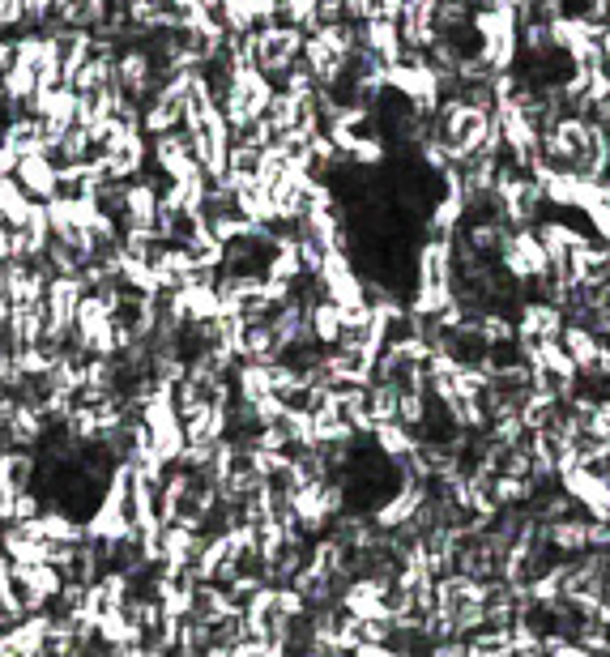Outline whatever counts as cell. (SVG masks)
<instances>
[{"mask_svg":"<svg viewBox=\"0 0 610 657\" xmlns=\"http://www.w3.org/2000/svg\"><path fill=\"white\" fill-rule=\"evenodd\" d=\"M304 60V31L273 17V22H260L253 31V64L278 86L295 64Z\"/></svg>","mask_w":610,"mask_h":657,"instance_id":"6da1fadb","label":"cell"},{"mask_svg":"<svg viewBox=\"0 0 610 657\" xmlns=\"http://www.w3.org/2000/svg\"><path fill=\"white\" fill-rule=\"evenodd\" d=\"M500 265L509 269L521 287H525L529 278H538V273L551 265V256H547V244L538 240V231H534V227H512L509 240H504V248H500Z\"/></svg>","mask_w":610,"mask_h":657,"instance_id":"7a4b0ae2","label":"cell"},{"mask_svg":"<svg viewBox=\"0 0 610 657\" xmlns=\"http://www.w3.org/2000/svg\"><path fill=\"white\" fill-rule=\"evenodd\" d=\"M17 184L30 193V197H39V202H48L60 193V162L51 158V154L35 150V154H22V162H17Z\"/></svg>","mask_w":610,"mask_h":657,"instance_id":"3957f363","label":"cell"},{"mask_svg":"<svg viewBox=\"0 0 610 657\" xmlns=\"http://www.w3.org/2000/svg\"><path fill=\"white\" fill-rule=\"evenodd\" d=\"M358 35H363V48L371 51L380 64H398L402 51H406V39H402V26H398V22L367 17V22H358Z\"/></svg>","mask_w":610,"mask_h":657,"instance_id":"277c9868","label":"cell"},{"mask_svg":"<svg viewBox=\"0 0 610 657\" xmlns=\"http://www.w3.org/2000/svg\"><path fill=\"white\" fill-rule=\"evenodd\" d=\"M307 333H312V342H316V346H325V351H333V346L342 342V333H346V325H342V307L333 304L329 295H320V300H312V304H307Z\"/></svg>","mask_w":610,"mask_h":657,"instance_id":"5b68a950","label":"cell"},{"mask_svg":"<svg viewBox=\"0 0 610 657\" xmlns=\"http://www.w3.org/2000/svg\"><path fill=\"white\" fill-rule=\"evenodd\" d=\"M563 351L572 354V363H576V372L581 376H589V372H598V354H602V338L589 329V325H581V320H568L560 333Z\"/></svg>","mask_w":610,"mask_h":657,"instance_id":"8992f818","label":"cell"},{"mask_svg":"<svg viewBox=\"0 0 610 657\" xmlns=\"http://www.w3.org/2000/svg\"><path fill=\"white\" fill-rule=\"evenodd\" d=\"M0 90H4V99L13 102H26L35 90H39V82H35V73L26 69V64H13L4 77H0Z\"/></svg>","mask_w":610,"mask_h":657,"instance_id":"52a82bcc","label":"cell"},{"mask_svg":"<svg viewBox=\"0 0 610 657\" xmlns=\"http://www.w3.org/2000/svg\"><path fill=\"white\" fill-rule=\"evenodd\" d=\"M581 214H585V222H589L594 240H602V244H610V205H607V202H594V205H585Z\"/></svg>","mask_w":610,"mask_h":657,"instance_id":"ba28073f","label":"cell"},{"mask_svg":"<svg viewBox=\"0 0 610 657\" xmlns=\"http://www.w3.org/2000/svg\"><path fill=\"white\" fill-rule=\"evenodd\" d=\"M17 64V39L13 35H0V77Z\"/></svg>","mask_w":610,"mask_h":657,"instance_id":"9c48e42d","label":"cell"},{"mask_svg":"<svg viewBox=\"0 0 610 657\" xmlns=\"http://www.w3.org/2000/svg\"><path fill=\"white\" fill-rule=\"evenodd\" d=\"M17 162H22V154L0 142V175H17Z\"/></svg>","mask_w":610,"mask_h":657,"instance_id":"30bf717a","label":"cell"},{"mask_svg":"<svg viewBox=\"0 0 610 657\" xmlns=\"http://www.w3.org/2000/svg\"><path fill=\"white\" fill-rule=\"evenodd\" d=\"M202 4H209V9H218V0H202Z\"/></svg>","mask_w":610,"mask_h":657,"instance_id":"8fae6325","label":"cell"},{"mask_svg":"<svg viewBox=\"0 0 610 657\" xmlns=\"http://www.w3.org/2000/svg\"><path fill=\"white\" fill-rule=\"evenodd\" d=\"M0 142H4V120H0Z\"/></svg>","mask_w":610,"mask_h":657,"instance_id":"7c38bea8","label":"cell"},{"mask_svg":"<svg viewBox=\"0 0 610 657\" xmlns=\"http://www.w3.org/2000/svg\"><path fill=\"white\" fill-rule=\"evenodd\" d=\"M568 4H581V0H568Z\"/></svg>","mask_w":610,"mask_h":657,"instance_id":"4fadbf2b","label":"cell"}]
</instances>
